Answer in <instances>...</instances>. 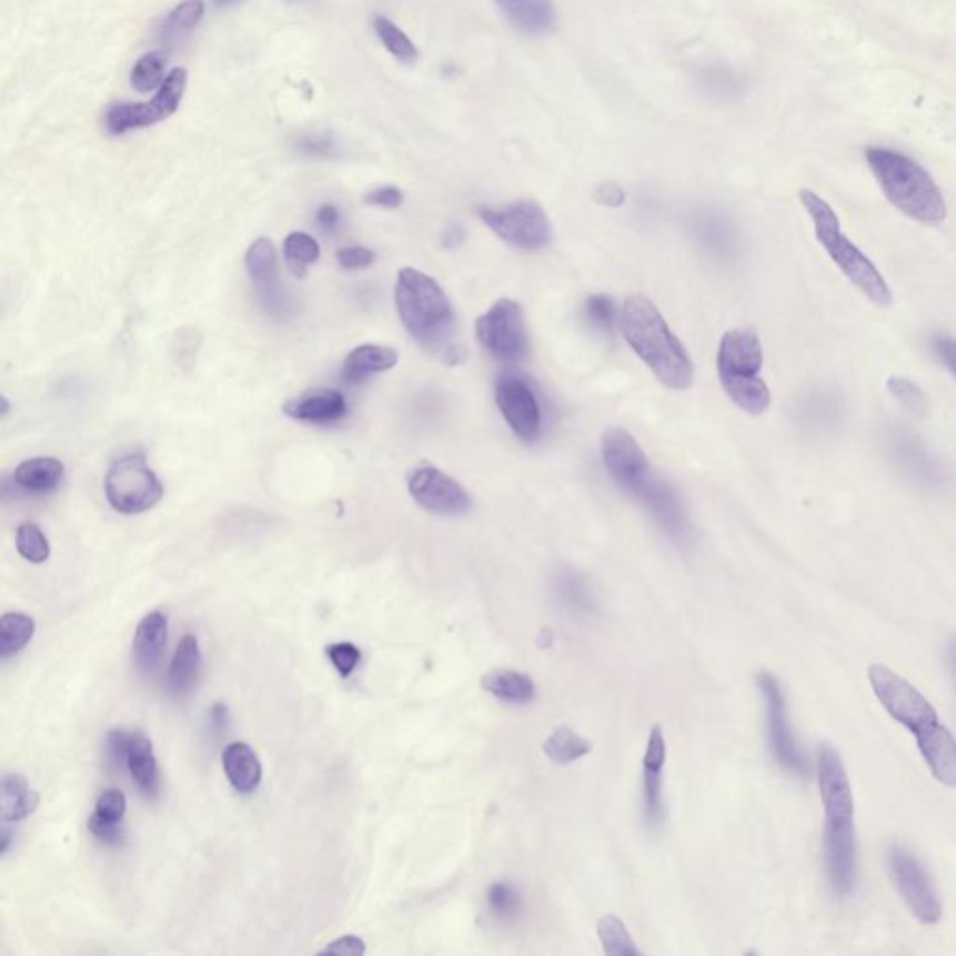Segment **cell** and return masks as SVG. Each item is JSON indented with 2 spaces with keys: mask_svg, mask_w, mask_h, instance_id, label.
<instances>
[{
  "mask_svg": "<svg viewBox=\"0 0 956 956\" xmlns=\"http://www.w3.org/2000/svg\"><path fill=\"white\" fill-rule=\"evenodd\" d=\"M476 339L492 358L520 363L527 358L529 331L523 309L516 301H495L475 325Z\"/></svg>",
  "mask_w": 956,
  "mask_h": 956,
  "instance_id": "cell-10",
  "label": "cell"
},
{
  "mask_svg": "<svg viewBox=\"0 0 956 956\" xmlns=\"http://www.w3.org/2000/svg\"><path fill=\"white\" fill-rule=\"evenodd\" d=\"M816 779L824 805V859L832 892L851 897L857 882V841L854 796L845 763L832 745H822Z\"/></svg>",
  "mask_w": 956,
  "mask_h": 956,
  "instance_id": "cell-2",
  "label": "cell"
},
{
  "mask_svg": "<svg viewBox=\"0 0 956 956\" xmlns=\"http://www.w3.org/2000/svg\"><path fill=\"white\" fill-rule=\"evenodd\" d=\"M223 768L230 785L234 786L238 793H254L262 783V764L259 755L245 742H232L224 747Z\"/></svg>",
  "mask_w": 956,
  "mask_h": 956,
  "instance_id": "cell-25",
  "label": "cell"
},
{
  "mask_svg": "<svg viewBox=\"0 0 956 956\" xmlns=\"http://www.w3.org/2000/svg\"><path fill=\"white\" fill-rule=\"evenodd\" d=\"M512 29L525 36H544L555 29L557 12L553 0H495Z\"/></svg>",
  "mask_w": 956,
  "mask_h": 956,
  "instance_id": "cell-23",
  "label": "cell"
},
{
  "mask_svg": "<svg viewBox=\"0 0 956 956\" xmlns=\"http://www.w3.org/2000/svg\"><path fill=\"white\" fill-rule=\"evenodd\" d=\"M16 546L21 557L29 563L41 564L51 555V546L43 531L36 523H21L16 534Z\"/></svg>",
  "mask_w": 956,
  "mask_h": 956,
  "instance_id": "cell-41",
  "label": "cell"
},
{
  "mask_svg": "<svg viewBox=\"0 0 956 956\" xmlns=\"http://www.w3.org/2000/svg\"><path fill=\"white\" fill-rule=\"evenodd\" d=\"M591 749V742L581 738L580 734L570 727L555 728L552 736L544 742V753L555 764L575 763L577 758L588 755Z\"/></svg>",
  "mask_w": 956,
  "mask_h": 956,
  "instance_id": "cell-33",
  "label": "cell"
},
{
  "mask_svg": "<svg viewBox=\"0 0 956 956\" xmlns=\"http://www.w3.org/2000/svg\"><path fill=\"white\" fill-rule=\"evenodd\" d=\"M407 490L415 503L432 514L460 516L471 509V495L465 487L434 465H423L413 471Z\"/></svg>",
  "mask_w": 956,
  "mask_h": 956,
  "instance_id": "cell-15",
  "label": "cell"
},
{
  "mask_svg": "<svg viewBox=\"0 0 956 956\" xmlns=\"http://www.w3.org/2000/svg\"><path fill=\"white\" fill-rule=\"evenodd\" d=\"M163 484L148 467L141 452L125 454L112 462L105 476L107 501L120 514H142L163 497Z\"/></svg>",
  "mask_w": 956,
  "mask_h": 956,
  "instance_id": "cell-9",
  "label": "cell"
},
{
  "mask_svg": "<svg viewBox=\"0 0 956 956\" xmlns=\"http://www.w3.org/2000/svg\"><path fill=\"white\" fill-rule=\"evenodd\" d=\"M364 953H366V945H364L363 939L350 934V936H344V938L335 939L333 944H329L320 955L361 956Z\"/></svg>",
  "mask_w": 956,
  "mask_h": 956,
  "instance_id": "cell-51",
  "label": "cell"
},
{
  "mask_svg": "<svg viewBox=\"0 0 956 956\" xmlns=\"http://www.w3.org/2000/svg\"><path fill=\"white\" fill-rule=\"evenodd\" d=\"M799 202L809 215L818 245L837 265V270L846 276V281L851 282L852 286L856 288L863 298H867L876 306L892 305V288L882 275V271L845 234V230L841 227L839 215L835 213L829 202L811 189L799 191Z\"/></svg>",
  "mask_w": 956,
  "mask_h": 956,
  "instance_id": "cell-6",
  "label": "cell"
},
{
  "mask_svg": "<svg viewBox=\"0 0 956 956\" xmlns=\"http://www.w3.org/2000/svg\"><path fill=\"white\" fill-rule=\"evenodd\" d=\"M593 199L598 205L616 210V208H621L626 202V191H624L621 183L602 182L594 188Z\"/></svg>",
  "mask_w": 956,
  "mask_h": 956,
  "instance_id": "cell-49",
  "label": "cell"
},
{
  "mask_svg": "<svg viewBox=\"0 0 956 956\" xmlns=\"http://www.w3.org/2000/svg\"><path fill=\"white\" fill-rule=\"evenodd\" d=\"M764 350L755 329H728L717 348V376L733 404L749 415H763L772 404L764 382Z\"/></svg>",
  "mask_w": 956,
  "mask_h": 956,
  "instance_id": "cell-7",
  "label": "cell"
},
{
  "mask_svg": "<svg viewBox=\"0 0 956 956\" xmlns=\"http://www.w3.org/2000/svg\"><path fill=\"white\" fill-rule=\"evenodd\" d=\"M169 640V621L161 611L148 613L137 626L131 656L137 670L144 675H152L158 670Z\"/></svg>",
  "mask_w": 956,
  "mask_h": 956,
  "instance_id": "cell-22",
  "label": "cell"
},
{
  "mask_svg": "<svg viewBox=\"0 0 956 956\" xmlns=\"http://www.w3.org/2000/svg\"><path fill=\"white\" fill-rule=\"evenodd\" d=\"M328 656L342 676H350L361 662V651L352 643H336L328 648Z\"/></svg>",
  "mask_w": 956,
  "mask_h": 956,
  "instance_id": "cell-46",
  "label": "cell"
},
{
  "mask_svg": "<svg viewBox=\"0 0 956 956\" xmlns=\"http://www.w3.org/2000/svg\"><path fill=\"white\" fill-rule=\"evenodd\" d=\"M374 260H376V254L374 251H370L369 246H342L336 251V262L342 270L346 271L366 270L374 264Z\"/></svg>",
  "mask_w": 956,
  "mask_h": 956,
  "instance_id": "cell-45",
  "label": "cell"
},
{
  "mask_svg": "<svg viewBox=\"0 0 956 956\" xmlns=\"http://www.w3.org/2000/svg\"><path fill=\"white\" fill-rule=\"evenodd\" d=\"M164 57L158 51L144 54L131 70V87L141 94L161 89L164 82Z\"/></svg>",
  "mask_w": 956,
  "mask_h": 956,
  "instance_id": "cell-40",
  "label": "cell"
},
{
  "mask_svg": "<svg viewBox=\"0 0 956 956\" xmlns=\"http://www.w3.org/2000/svg\"><path fill=\"white\" fill-rule=\"evenodd\" d=\"M364 202L369 205H376V208L394 210L404 202V193L396 185H383V188L372 189L364 194Z\"/></svg>",
  "mask_w": 956,
  "mask_h": 956,
  "instance_id": "cell-48",
  "label": "cell"
},
{
  "mask_svg": "<svg viewBox=\"0 0 956 956\" xmlns=\"http://www.w3.org/2000/svg\"><path fill=\"white\" fill-rule=\"evenodd\" d=\"M465 240V229L464 227H460V224H451L449 229L443 232V245L449 246V249H454V246L462 245Z\"/></svg>",
  "mask_w": 956,
  "mask_h": 956,
  "instance_id": "cell-55",
  "label": "cell"
},
{
  "mask_svg": "<svg viewBox=\"0 0 956 956\" xmlns=\"http://www.w3.org/2000/svg\"><path fill=\"white\" fill-rule=\"evenodd\" d=\"M887 393L897 402L904 411H908L914 417H925L928 411L927 394L916 382L908 378L892 376L886 382Z\"/></svg>",
  "mask_w": 956,
  "mask_h": 956,
  "instance_id": "cell-38",
  "label": "cell"
},
{
  "mask_svg": "<svg viewBox=\"0 0 956 956\" xmlns=\"http://www.w3.org/2000/svg\"><path fill=\"white\" fill-rule=\"evenodd\" d=\"M188 89V70L174 68L167 76L158 94L147 103H118L111 107L105 117L107 131L111 135H123L131 130H141L153 123L163 122L178 111Z\"/></svg>",
  "mask_w": 956,
  "mask_h": 956,
  "instance_id": "cell-12",
  "label": "cell"
},
{
  "mask_svg": "<svg viewBox=\"0 0 956 956\" xmlns=\"http://www.w3.org/2000/svg\"><path fill=\"white\" fill-rule=\"evenodd\" d=\"M128 809V799L117 788L101 793L100 798L95 802V809L92 816L105 822H117L122 824L123 815Z\"/></svg>",
  "mask_w": 956,
  "mask_h": 956,
  "instance_id": "cell-43",
  "label": "cell"
},
{
  "mask_svg": "<svg viewBox=\"0 0 956 956\" xmlns=\"http://www.w3.org/2000/svg\"><path fill=\"white\" fill-rule=\"evenodd\" d=\"M887 862L895 886L909 912L923 925H936L942 917V904L923 863L904 846H893Z\"/></svg>",
  "mask_w": 956,
  "mask_h": 956,
  "instance_id": "cell-13",
  "label": "cell"
},
{
  "mask_svg": "<svg viewBox=\"0 0 956 956\" xmlns=\"http://www.w3.org/2000/svg\"><path fill=\"white\" fill-rule=\"evenodd\" d=\"M482 690L509 704H527L536 695L533 678L514 670H493L482 676Z\"/></svg>",
  "mask_w": 956,
  "mask_h": 956,
  "instance_id": "cell-29",
  "label": "cell"
},
{
  "mask_svg": "<svg viewBox=\"0 0 956 956\" xmlns=\"http://www.w3.org/2000/svg\"><path fill=\"white\" fill-rule=\"evenodd\" d=\"M486 903L490 914L499 922H514L523 908L520 892L509 882H495L490 886Z\"/></svg>",
  "mask_w": 956,
  "mask_h": 956,
  "instance_id": "cell-39",
  "label": "cell"
},
{
  "mask_svg": "<svg viewBox=\"0 0 956 956\" xmlns=\"http://www.w3.org/2000/svg\"><path fill=\"white\" fill-rule=\"evenodd\" d=\"M204 16V2L202 0H183L167 18H164L161 34L164 40H177L182 34H188L194 29Z\"/></svg>",
  "mask_w": 956,
  "mask_h": 956,
  "instance_id": "cell-37",
  "label": "cell"
},
{
  "mask_svg": "<svg viewBox=\"0 0 956 956\" xmlns=\"http://www.w3.org/2000/svg\"><path fill=\"white\" fill-rule=\"evenodd\" d=\"M394 303L407 333L430 355L449 366L464 363L467 350L460 339L456 314L445 290L434 276L413 268L400 270L394 286Z\"/></svg>",
  "mask_w": 956,
  "mask_h": 956,
  "instance_id": "cell-3",
  "label": "cell"
},
{
  "mask_svg": "<svg viewBox=\"0 0 956 956\" xmlns=\"http://www.w3.org/2000/svg\"><path fill=\"white\" fill-rule=\"evenodd\" d=\"M64 479V464L57 459H32L18 465L13 481L27 492H54Z\"/></svg>",
  "mask_w": 956,
  "mask_h": 956,
  "instance_id": "cell-30",
  "label": "cell"
},
{
  "mask_svg": "<svg viewBox=\"0 0 956 956\" xmlns=\"http://www.w3.org/2000/svg\"><path fill=\"white\" fill-rule=\"evenodd\" d=\"M868 682L887 714L916 736L917 749L942 785L956 788V738L928 698L886 665H871Z\"/></svg>",
  "mask_w": 956,
  "mask_h": 956,
  "instance_id": "cell-1",
  "label": "cell"
},
{
  "mask_svg": "<svg viewBox=\"0 0 956 956\" xmlns=\"http://www.w3.org/2000/svg\"><path fill=\"white\" fill-rule=\"evenodd\" d=\"M585 312H587V320L591 322V325L598 329V331L611 333V329L615 328L616 305L610 295H591L587 303H585Z\"/></svg>",
  "mask_w": 956,
  "mask_h": 956,
  "instance_id": "cell-42",
  "label": "cell"
},
{
  "mask_svg": "<svg viewBox=\"0 0 956 956\" xmlns=\"http://www.w3.org/2000/svg\"><path fill=\"white\" fill-rule=\"evenodd\" d=\"M667 758V742L660 725L651 728L643 757V815L648 827H657L665 816L663 807V768Z\"/></svg>",
  "mask_w": 956,
  "mask_h": 956,
  "instance_id": "cell-19",
  "label": "cell"
},
{
  "mask_svg": "<svg viewBox=\"0 0 956 956\" xmlns=\"http://www.w3.org/2000/svg\"><path fill=\"white\" fill-rule=\"evenodd\" d=\"M865 158L882 193L904 218L928 227L944 223V193L922 164L889 148H868Z\"/></svg>",
  "mask_w": 956,
  "mask_h": 956,
  "instance_id": "cell-5",
  "label": "cell"
},
{
  "mask_svg": "<svg viewBox=\"0 0 956 956\" xmlns=\"http://www.w3.org/2000/svg\"><path fill=\"white\" fill-rule=\"evenodd\" d=\"M131 736L133 734L122 728H114L107 736L105 753L111 766H128V753H130Z\"/></svg>",
  "mask_w": 956,
  "mask_h": 956,
  "instance_id": "cell-47",
  "label": "cell"
},
{
  "mask_svg": "<svg viewBox=\"0 0 956 956\" xmlns=\"http://www.w3.org/2000/svg\"><path fill=\"white\" fill-rule=\"evenodd\" d=\"M598 936L604 947L605 955L610 956H632L640 955V949L635 947L634 939L630 936L628 928L622 919L607 914L602 917L598 923Z\"/></svg>",
  "mask_w": 956,
  "mask_h": 956,
  "instance_id": "cell-36",
  "label": "cell"
},
{
  "mask_svg": "<svg viewBox=\"0 0 956 956\" xmlns=\"http://www.w3.org/2000/svg\"><path fill=\"white\" fill-rule=\"evenodd\" d=\"M949 662H950V667H953V671H955V675H956V640L950 641Z\"/></svg>",
  "mask_w": 956,
  "mask_h": 956,
  "instance_id": "cell-57",
  "label": "cell"
},
{
  "mask_svg": "<svg viewBox=\"0 0 956 956\" xmlns=\"http://www.w3.org/2000/svg\"><path fill=\"white\" fill-rule=\"evenodd\" d=\"M602 460L616 486L634 497H640L651 482V465L645 452L626 430L610 429L602 435Z\"/></svg>",
  "mask_w": 956,
  "mask_h": 956,
  "instance_id": "cell-14",
  "label": "cell"
},
{
  "mask_svg": "<svg viewBox=\"0 0 956 956\" xmlns=\"http://www.w3.org/2000/svg\"><path fill=\"white\" fill-rule=\"evenodd\" d=\"M479 218L499 240L522 251H540L553 240L552 221L536 200L481 205Z\"/></svg>",
  "mask_w": 956,
  "mask_h": 956,
  "instance_id": "cell-8",
  "label": "cell"
},
{
  "mask_svg": "<svg viewBox=\"0 0 956 956\" xmlns=\"http://www.w3.org/2000/svg\"><path fill=\"white\" fill-rule=\"evenodd\" d=\"M399 364V353L393 348L363 344L348 353L342 364V378L348 382H363L372 374L388 372Z\"/></svg>",
  "mask_w": 956,
  "mask_h": 956,
  "instance_id": "cell-28",
  "label": "cell"
},
{
  "mask_svg": "<svg viewBox=\"0 0 956 956\" xmlns=\"http://www.w3.org/2000/svg\"><path fill=\"white\" fill-rule=\"evenodd\" d=\"M495 402L512 432L523 441L536 440L542 430V411L533 389L522 378L503 374L495 383Z\"/></svg>",
  "mask_w": 956,
  "mask_h": 956,
  "instance_id": "cell-17",
  "label": "cell"
},
{
  "mask_svg": "<svg viewBox=\"0 0 956 956\" xmlns=\"http://www.w3.org/2000/svg\"><path fill=\"white\" fill-rule=\"evenodd\" d=\"M641 503L651 512L657 525L663 529L676 544H684L690 539V523L682 506L681 497L670 482L660 481L652 476L645 490L640 493Z\"/></svg>",
  "mask_w": 956,
  "mask_h": 956,
  "instance_id": "cell-18",
  "label": "cell"
},
{
  "mask_svg": "<svg viewBox=\"0 0 956 956\" xmlns=\"http://www.w3.org/2000/svg\"><path fill=\"white\" fill-rule=\"evenodd\" d=\"M928 348L939 364L956 380V339L947 333H934L928 339Z\"/></svg>",
  "mask_w": 956,
  "mask_h": 956,
  "instance_id": "cell-44",
  "label": "cell"
},
{
  "mask_svg": "<svg viewBox=\"0 0 956 956\" xmlns=\"http://www.w3.org/2000/svg\"><path fill=\"white\" fill-rule=\"evenodd\" d=\"M89 829L90 834L105 845H118L122 841V824H117V822L100 821L95 816H90Z\"/></svg>",
  "mask_w": 956,
  "mask_h": 956,
  "instance_id": "cell-50",
  "label": "cell"
},
{
  "mask_svg": "<svg viewBox=\"0 0 956 956\" xmlns=\"http://www.w3.org/2000/svg\"><path fill=\"white\" fill-rule=\"evenodd\" d=\"M213 731L224 733L230 725V712L224 704H215L212 708V717H210Z\"/></svg>",
  "mask_w": 956,
  "mask_h": 956,
  "instance_id": "cell-54",
  "label": "cell"
},
{
  "mask_svg": "<svg viewBox=\"0 0 956 956\" xmlns=\"http://www.w3.org/2000/svg\"><path fill=\"white\" fill-rule=\"evenodd\" d=\"M622 335L652 374L673 391L692 388L693 363L662 312L646 295H630L621 311Z\"/></svg>",
  "mask_w": 956,
  "mask_h": 956,
  "instance_id": "cell-4",
  "label": "cell"
},
{
  "mask_svg": "<svg viewBox=\"0 0 956 956\" xmlns=\"http://www.w3.org/2000/svg\"><path fill=\"white\" fill-rule=\"evenodd\" d=\"M2 821L18 822L34 813L38 807V794L30 791L29 783L21 774H7L2 779L0 794Z\"/></svg>",
  "mask_w": 956,
  "mask_h": 956,
  "instance_id": "cell-31",
  "label": "cell"
},
{
  "mask_svg": "<svg viewBox=\"0 0 956 956\" xmlns=\"http://www.w3.org/2000/svg\"><path fill=\"white\" fill-rule=\"evenodd\" d=\"M284 415L303 423L329 424L341 421L348 411L344 394L336 389H311L282 405Z\"/></svg>",
  "mask_w": 956,
  "mask_h": 956,
  "instance_id": "cell-21",
  "label": "cell"
},
{
  "mask_svg": "<svg viewBox=\"0 0 956 956\" xmlns=\"http://www.w3.org/2000/svg\"><path fill=\"white\" fill-rule=\"evenodd\" d=\"M246 273L251 276L260 303L268 311H282V294L279 286V264H276L275 246L270 240L260 238L249 246L245 254Z\"/></svg>",
  "mask_w": 956,
  "mask_h": 956,
  "instance_id": "cell-20",
  "label": "cell"
},
{
  "mask_svg": "<svg viewBox=\"0 0 956 956\" xmlns=\"http://www.w3.org/2000/svg\"><path fill=\"white\" fill-rule=\"evenodd\" d=\"M320 254L322 251L318 241L305 232H292L284 240V260H286L288 270L300 279L306 275L312 264H316Z\"/></svg>",
  "mask_w": 956,
  "mask_h": 956,
  "instance_id": "cell-34",
  "label": "cell"
},
{
  "mask_svg": "<svg viewBox=\"0 0 956 956\" xmlns=\"http://www.w3.org/2000/svg\"><path fill=\"white\" fill-rule=\"evenodd\" d=\"M757 686L764 698L766 736L772 757L788 774L804 777L807 774V761L788 722L785 693L779 681L769 673H761L757 676Z\"/></svg>",
  "mask_w": 956,
  "mask_h": 956,
  "instance_id": "cell-11",
  "label": "cell"
},
{
  "mask_svg": "<svg viewBox=\"0 0 956 956\" xmlns=\"http://www.w3.org/2000/svg\"><path fill=\"white\" fill-rule=\"evenodd\" d=\"M372 24H374V30H376V36L382 41L383 48L388 49L394 59L404 62V64L417 62V48L411 41L410 36L400 29L399 24L393 23L391 19L383 18V16H376Z\"/></svg>",
  "mask_w": 956,
  "mask_h": 956,
  "instance_id": "cell-35",
  "label": "cell"
},
{
  "mask_svg": "<svg viewBox=\"0 0 956 956\" xmlns=\"http://www.w3.org/2000/svg\"><path fill=\"white\" fill-rule=\"evenodd\" d=\"M133 783L139 793L148 799H155L161 791V775H159L158 758L153 753V745L144 734L135 733L131 736L130 753H128V766Z\"/></svg>",
  "mask_w": 956,
  "mask_h": 956,
  "instance_id": "cell-26",
  "label": "cell"
},
{
  "mask_svg": "<svg viewBox=\"0 0 956 956\" xmlns=\"http://www.w3.org/2000/svg\"><path fill=\"white\" fill-rule=\"evenodd\" d=\"M887 459L917 486H944L945 470L939 460L928 451V446L914 432L906 429H892L886 434Z\"/></svg>",
  "mask_w": 956,
  "mask_h": 956,
  "instance_id": "cell-16",
  "label": "cell"
},
{
  "mask_svg": "<svg viewBox=\"0 0 956 956\" xmlns=\"http://www.w3.org/2000/svg\"><path fill=\"white\" fill-rule=\"evenodd\" d=\"M10 841H12V832L4 827L2 829V854H7L8 848H10Z\"/></svg>",
  "mask_w": 956,
  "mask_h": 956,
  "instance_id": "cell-56",
  "label": "cell"
},
{
  "mask_svg": "<svg viewBox=\"0 0 956 956\" xmlns=\"http://www.w3.org/2000/svg\"><path fill=\"white\" fill-rule=\"evenodd\" d=\"M553 596L575 618H588L598 611V600L593 588L588 587V581L572 570H563L555 575Z\"/></svg>",
  "mask_w": 956,
  "mask_h": 956,
  "instance_id": "cell-24",
  "label": "cell"
},
{
  "mask_svg": "<svg viewBox=\"0 0 956 956\" xmlns=\"http://www.w3.org/2000/svg\"><path fill=\"white\" fill-rule=\"evenodd\" d=\"M316 223L325 232H333L341 223V213L333 204L320 205L316 212Z\"/></svg>",
  "mask_w": 956,
  "mask_h": 956,
  "instance_id": "cell-52",
  "label": "cell"
},
{
  "mask_svg": "<svg viewBox=\"0 0 956 956\" xmlns=\"http://www.w3.org/2000/svg\"><path fill=\"white\" fill-rule=\"evenodd\" d=\"M215 2H218L219 7H227V4H232L235 0H215Z\"/></svg>",
  "mask_w": 956,
  "mask_h": 956,
  "instance_id": "cell-58",
  "label": "cell"
},
{
  "mask_svg": "<svg viewBox=\"0 0 956 956\" xmlns=\"http://www.w3.org/2000/svg\"><path fill=\"white\" fill-rule=\"evenodd\" d=\"M36 622L23 613H7L0 618V656L8 657L23 651L34 637Z\"/></svg>",
  "mask_w": 956,
  "mask_h": 956,
  "instance_id": "cell-32",
  "label": "cell"
},
{
  "mask_svg": "<svg viewBox=\"0 0 956 956\" xmlns=\"http://www.w3.org/2000/svg\"><path fill=\"white\" fill-rule=\"evenodd\" d=\"M200 671H202V652H200L199 641L194 635H185L178 643L171 667L167 673L169 692L177 697L191 692L199 681Z\"/></svg>",
  "mask_w": 956,
  "mask_h": 956,
  "instance_id": "cell-27",
  "label": "cell"
},
{
  "mask_svg": "<svg viewBox=\"0 0 956 956\" xmlns=\"http://www.w3.org/2000/svg\"><path fill=\"white\" fill-rule=\"evenodd\" d=\"M303 152L314 153V155H331L333 152V142L329 141L328 137H305L301 141Z\"/></svg>",
  "mask_w": 956,
  "mask_h": 956,
  "instance_id": "cell-53",
  "label": "cell"
}]
</instances>
